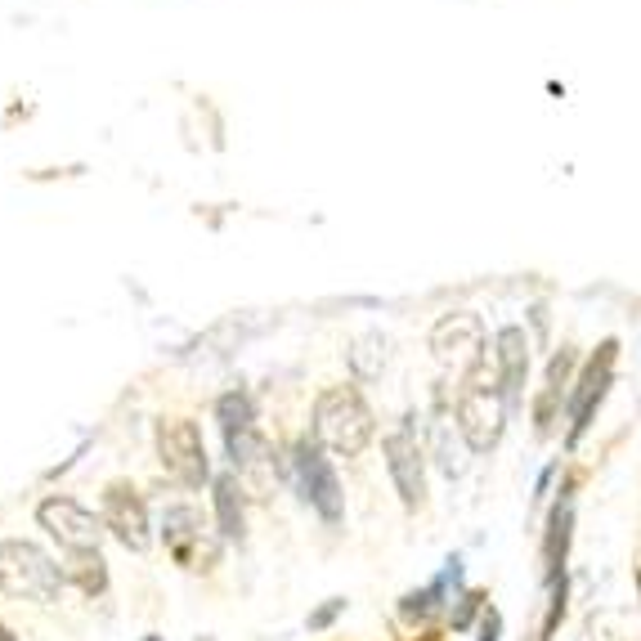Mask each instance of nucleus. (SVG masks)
<instances>
[{"label": "nucleus", "mask_w": 641, "mask_h": 641, "mask_svg": "<svg viewBox=\"0 0 641 641\" xmlns=\"http://www.w3.org/2000/svg\"><path fill=\"white\" fill-rule=\"evenodd\" d=\"M503 377H498V359H480L467 373L458 395V431L471 453H489L503 440L507 408H503Z\"/></svg>", "instance_id": "1"}, {"label": "nucleus", "mask_w": 641, "mask_h": 641, "mask_svg": "<svg viewBox=\"0 0 641 641\" xmlns=\"http://www.w3.org/2000/svg\"><path fill=\"white\" fill-rule=\"evenodd\" d=\"M314 435L323 449L341 453V458H359L373 440V413H368L364 395L355 386H332L314 404Z\"/></svg>", "instance_id": "2"}, {"label": "nucleus", "mask_w": 641, "mask_h": 641, "mask_svg": "<svg viewBox=\"0 0 641 641\" xmlns=\"http://www.w3.org/2000/svg\"><path fill=\"white\" fill-rule=\"evenodd\" d=\"M59 583H63V570L36 543H23V538H5L0 543V588L9 597L54 601L59 597Z\"/></svg>", "instance_id": "3"}, {"label": "nucleus", "mask_w": 641, "mask_h": 641, "mask_svg": "<svg viewBox=\"0 0 641 641\" xmlns=\"http://www.w3.org/2000/svg\"><path fill=\"white\" fill-rule=\"evenodd\" d=\"M157 462H162L166 476L184 489H198L202 480L211 476L207 444H202V431L189 417H166V422H157Z\"/></svg>", "instance_id": "4"}, {"label": "nucleus", "mask_w": 641, "mask_h": 641, "mask_svg": "<svg viewBox=\"0 0 641 641\" xmlns=\"http://www.w3.org/2000/svg\"><path fill=\"white\" fill-rule=\"evenodd\" d=\"M216 413H220V431H225V449H229V458H234V467L238 471H260L265 467L269 449H265V440H260V431H256L252 399H247L243 390H234V395H225L216 404Z\"/></svg>", "instance_id": "5"}, {"label": "nucleus", "mask_w": 641, "mask_h": 641, "mask_svg": "<svg viewBox=\"0 0 641 641\" xmlns=\"http://www.w3.org/2000/svg\"><path fill=\"white\" fill-rule=\"evenodd\" d=\"M162 538H166V552H171L184 570H211L220 556L216 534H211V525L193 512V507H171L162 520Z\"/></svg>", "instance_id": "6"}, {"label": "nucleus", "mask_w": 641, "mask_h": 641, "mask_svg": "<svg viewBox=\"0 0 641 641\" xmlns=\"http://www.w3.org/2000/svg\"><path fill=\"white\" fill-rule=\"evenodd\" d=\"M386 467H390V480H395V489H399V503H404L408 512H417V507L426 503V458H422L413 422L395 426V431L386 435Z\"/></svg>", "instance_id": "7"}, {"label": "nucleus", "mask_w": 641, "mask_h": 641, "mask_svg": "<svg viewBox=\"0 0 641 641\" xmlns=\"http://www.w3.org/2000/svg\"><path fill=\"white\" fill-rule=\"evenodd\" d=\"M480 346H485V328H480V319L476 314H467V310L440 319L435 323V332H431L435 359H440L444 368H453V373H471V368L485 359V350Z\"/></svg>", "instance_id": "8"}, {"label": "nucleus", "mask_w": 641, "mask_h": 641, "mask_svg": "<svg viewBox=\"0 0 641 641\" xmlns=\"http://www.w3.org/2000/svg\"><path fill=\"white\" fill-rule=\"evenodd\" d=\"M36 520H41L45 534L59 538V547H68V552H99L104 525H99L81 503H72V498H45V503L36 507Z\"/></svg>", "instance_id": "9"}, {"label": "nucleus", "mask_w": 641, "mask_h": 641, "mask_svg": "<svg viewBox=\"0 0 641 641\" xmlns=\"http://www.w3.org/2000/svg\"><path fill=\"white\" fill-rule=\"evenodd\" d=\"M292 467H296V480H301L305 503L328 520V525H337L341 520V485H337V471H332L328 458H323V449L319 444H310V440L296 444Z\"/></svg>", "instance_id": "10"}, {"label": "nucleus", "mask_w": 641, "mask_h": 641, "mask_svg": "<svg viewBox=\"0 0 641 641\" xmlns=\"http://www.w3.org/2000/svg\"><path fill=\"white\" fill-rule=\"evenodd\" d=\"M104 529L122 547H130V552H144L148 547V538H153L148 534V507H144L135 485L113 480V485L104 489Z\"/></svg>", "instance_id": "11"}, {"label": "nucleus", "mask_w": 641, "mask_h": 641, "mask_svg": "<svg viewBox=\"0 0 641 641\" xmlns=\"http://www.w3.org/2000/svg\"><path fill=\"white\" fill-rule=\"evenodd\" d=\"M615 341H606V346L592 355V364L583 368L579 386H574V404H570V444L583 440V431L592 426V413H597V404L606 399L610 390V373H615Z\"/></svg>", "instance_id": "12"}, {"label": "nucleus", "mask_w": 641, "mask_h": 641, "mask_svg": "<svg viewBox=\"0 0 641 641\" xmlns=\"http://www.w3.org/2000/svg\"><path fill=\"white\" fill-rule=\"evenodd\" d=\"M570 534H574V503L570 494L552 507L547 516V534H543V574L547 583H556V574L565 570V552H570Z\"/></svg>", "instance_id": "13"}, {"label": "nucleus", "mask_w": 641, "mask_h": 641, "mask_svg": "<svg viewBox=\"0 0 641 641\" xmlns=\"http://www.w3.org/2000/svg\"><path fill=\"white\" fill-rule=\"evenodd\" d=\"M494 359H498V377H503V390L516 395L525 386V373H529V337L525 328H503L494 341Z\"/></svg>", "instance_id": "14"}, {"label": "nucleus", "mask_w": 641, "mask_h": 641, "mask_svg": "<svg viewBox=\"0 0 641 641\" xmlns=\"http://www.w3.org/2000/svg\"><path fill=\"white\" fill-rule=\"evenodd\" d=\"M570 368H574V350H561V355L552 359V368H547V386H543V395H538V408H534V417H538V431H552V422H556V408H561V395H565V386H570Z\"/></svg>", "instance_id": "15"}, {"label": "nucleus", "mask_w": 641, "mask_h": 641, "mask_svg": "<svg viewBox=\"0 0 641 641\" xmlns=\"http://www.w3.org/2000/svg\"><path fill=\"white\" fill-rule=\"evenodd\" d=\"M449 579H458V561H449V570H444V579H435L431 588H422V592H408L404 601H399V615L408 619V624H426L431 615H440L444 610V588H449Z\"/></svg>", "instance_id": "16"}, {"label": "nucleus", "mask_w": 641, "mask_h": 641, "mask_svg": "<svg viewBox=\"0 0 641 641\" xmlns=\"http://www.w3.org/2000/svg\"><path fill=\"white\" fill-rule=\"evenodd\" d=\"M63 579H72L86 597L108 588V565L99 552H68V565H63Z\"/></svg>", "instance_id": "17"}, {"label": "nucleus", "mask_w": 641, "mask_h": 641, "mask_svg": "<svg viewBox=\"0 0 641 641\" xmlns=\"http://www.w3.org/2000/svg\"><path fill=\"white\" fill-rule=\"evenodd\" d=\"M216 520L225 538H243V489H238L234 476L216 480Z\"/></svg>", "instance_id": "18"}, {"label": "nucleus", "mask_w": 641, "mask_h": 641, "mask_svg": "<svg viewBox=\"0 0 641 641\" xmlns=\"http://www.w3.org/2000/svg\"><path fill=\"white\" fill-rule=\"evenodd\" d=\"M350 359H355V373L359 377H377L386 364V341L382 337H359L355 350H350Z\"/></svg>", "instance_id": "19"}, {"label": "nucleus", "mask_w": 641, "mask_h": 641, "mask_svg": "<svg viewBox=\"0 0 641 641\" xmlns=\"http://www.w3.org/2000/svg\"><path fill=\"white\" fill-rule=\"evenodd\" d=\"M485 610H489V597H485V592H467L449 619H453V628H458V633H467L471 624H480V615H485Z\"/></svg>", "instance_id": "20"}, {"label": "nucleus", "mask_w": 641, "mask_h": 641, "mask_svg": "<svg viewBox=\"0 0 641 641\" xmlns=\"http://www.w3.org/2000/svg\"><path fill=\"white\" fill-rule=\"evenodd\" d=\"M476 633H480V641H503V615H498L494 606L480 615V624H476Z\"/></svg>", "instance_id": "21"}, {"label": "nucleus", "mask_w": 641, "mask_h": 641, "mask_svg": "<svg viewBox=\"0 0 641 641\" xmlns=\"http://www.w3.org/2000/svg\"><path fill=\"white\" fill-rule=\"evenodd\" d=\"M341 610H346V601H328V606H323V610H319V615H310V628H328V624H332V619H337V615H341Z\"/></svg>", "instance_id": "22"}, {"label": "nucleus", "mask_w": 641, "mask_h": 641, "mask_svg": "<svg viewBox=\"0 0 641 641\" xmlns=\"http://www.w3.org/2000/svg\"><path fill=\"white\" fill-rule=\"evenodd\" d=\"M0 641H14V633H9V628H5V624H0Z\"/></svg>", "instance_id": "23"}, {"label": "nucleus", "mask_w": 641, "mask_h": 641, "mask_svg": "<svg viewBox=\"0 0 641 641\" xmlns=\"http://www.w3.org/2000/svg\"><path fill=\"white\" fill-rule=\"evenodd\" d=\"M417 641H440V637H435V633H422V637H417Z\"/></svg>", "instance_id": "24"}, {"label": "nucleus", "mask_w": 641, "mask_h": 641, "mask_svg": "<svg viewBox=\"0 0 641 641\" xmlns=\"http://www.w3.org/2000/svg\"><path fill=\"white\" fill-rule=\"evenodd\" d=\"M144 641H162V637H144Z\"/></svg>", "instance_id": "25"}, {"label": "nucleus", "mask_w": 641, "mask_h": 641, "mask_svg": "<svg viewBox=\"0 0 641 641\" xmlns=\"http://www.w3.org/2000/svg\"><path fill=\"white\" fill-rule=\"evenodd\" d=\"M637 583H641V574H637Z\"/></svg>", "instance_id": "26"}]
</instances>
